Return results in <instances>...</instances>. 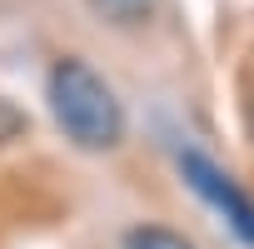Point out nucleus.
<instances>
[{
    "instance_id": "f257e3e1",
    "label": "nucleus",
    "mask_w": 254,
    "mask_h": 249,
    "mask_svg": "<svg viewBox=\"0 0 254 249\" xmlns=\"http://www.w3.org/2000/svg\"><path fill=\"white\" fill-rule=\"evenodd\" d=\"M45 95H50V115L60 124V135L85 150V155H110L125 140V105L110 90V80L80 60V55H55L50 75H45Z\"/></svg>"
},
{
    "instance_id": "f03ea898",
    "label": "nucleus",
    "mask_w": 254,
    "mask_h": 249,
    "mask_svg": "<svg viewBox=\"0 0 254 249\" xmlns=\"http://www.w3.org/2000/svg\"><path fill=\"white\" fill-rule=\"evenodd\" d=\"M180 175H185V185L234 229V239L254 249V194H249L219 160H209V155H199V150H185V155H180Z\"/></svg>"
},
{
    "instance_id": "7ed1b4c3",
    "label": "nucleus",
    "mask_w": 254,
    "mask_h": 249,
    "mask_svg": "<svg viewBox=\"0 0 254 249\" xmlns=\"http://www.w3.org/2000/svg\"><path fill=\"white\" fill-rule=\"evenodd\" d=\"M125 249H194V244L170 224H135L125 234Z\"/></svg>"
},
{
    "instance_id": "20e7f679",
    "label": "nucleus",
    "mask_w": 254,
    "mask_h": 249,
    "mask_svg": "<svg viewBox=\"0 0 254 249\" xmlns=\"http://www.w3.org/2000/svg\"><path fill=\"white\" fill-rule=\"evenodd\" d=\"M249 135H254V100H249Z\"/></svg>"
}]
</instances>
